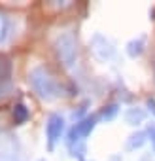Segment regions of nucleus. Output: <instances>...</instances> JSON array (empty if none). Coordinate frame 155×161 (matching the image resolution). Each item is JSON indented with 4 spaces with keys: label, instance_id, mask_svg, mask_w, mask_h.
Segmentation results:
<instances>
[{
    "label": "nucleus",
    "instance_id": "obj_1",
    "mask_svg": "<svg viewBox=\"0 0 155 161\" xmlns=\"http://www.w3.org/2000/svg\"><path fill=\"white\" fill-rule=\"evenodd\" d=\"M29 86L30 89L36 93V97L44 103H53L61 97V86L55 80V76L44 66V64H36L29 70Z\"/></svg>",
    "mask_w": 155,
    "mask_h": 161
},
{
    "label": "nucleus",
    "instance_id": "obj_2",
    "mask_svg": "<svg viewBox=\"0 0 155 161\" xmlns=\"http://www.w3.org/2000/svg\"><path fill=\"white\" fill-rule=\"evenodd\" d=\"M53 49H55V55H57L59 63L64 68H72L76 64V59H78V44H76V38H74L72 32H61L55 38Z\"/></svg>",
    "mask_w": 155,
    "mask_h": 161
},
{
    "label": "nucleus",
    "instance_id": "obj_3",
    "mask_svg": "<svg viewBox=\"0 0 155 161\" xmlns=\"http://www.w3.org/2000/svg\"><path fill=\"white\" fill-rule=\"evenodd\" d=\"M97 123H99V114H91V116H85L80 121H76L72 125V129L68 131V146L80 144L82 140H85L93 133V129L97 127Z\"/></svg>",
    "mask_w": 155,
    "mask_h": 161
},
{
    "label": "nucleus",
    "instance_id": "obj_4",
    "mask_svg": "<svg viewBox=\"0 0 155 161\" xmlns=\"http://www.w3.org/2000/svg\"><path fill=\"white\" fill-rule=\"evenodd\" d=\"M64 133V118L57 112L49 114L47 116V121H45V138H47V148L53 150L55 144L61 140Z\"/></svg>",
    "mask_w": 155,
    "mask_h": 161
},
{
    "label": "nucleus",
    "instance_id": "obj_5",
    "mask_svg": "<svg viewBox=\"0 0 155 161\" xmlns=\"http://www.w3.org/2000/svg\"><path fill=\"white\" fill-rule=\"evenodd\" d=\"M89 47H91V51L95 53V57H97L99 61H108V59H112L114 53H115L114 44H112L106 36H102V34H95V36L89 40Z\"/></svg>",
    "mask_w": 155,
    "mask_h": 161
},
{
    "label": "nucleus",
    "instance_id": "obj_6",
    "mask_svg": "<svg viewBox=\"0 0 155 161\" xmlns=\"http://www.w3.org/2000/svg\"><path fill=\"white\" fill-rule=\"evenodd\" d=\"M0 161H21V153H19L15 136L0 135Z\"/></svg>",
    "mask_w": 155,
    "mask_h": 161
},
{
    "label": "nucleus",
    "instance_id": "obj_7",
    "mask_svg": "<svg viewBox=\"0 0 155 161\" xmlns=\"http://www.w3.org/2000/svg\"><path fill=\"white\" fill-rule=\"evenodd\" d=\"M10 78H12V61L6 55H0V97L10 93Z\"/></svg>",
    "mask_w": 155,
    "mask_h": 161
},
{
    "label": "nucleus",
    "instance_id": "obj_8",
    "mask_svg": "<svg viewBox=\"0 0 155 161\" xmlns=\"http://www.w3.org/2000/svg\"><path fill=\"white\" fill-rule=\"evenodd\" d=\"M144 49H146V36H144V34H142V36H138V38L129 40V42H127V46H125L127 55H129V57H132V59L140 57V55L144 53Z\"/></svg>",
    "mask_w": 155,
    "mask_h": 161
},
{
    "label": "nucleus",
    "instance_id": "obj_9",
    "mask_svg": "<svg viewBox=\"0 0 155 161\" xmlns=\"http://www.w3.org/2000/svg\"><path fill=\"white\" fill-rule=\"evenodd\" d=\"M146 119V110L144 108H138V106H132V108H127L125 110V121L132 127L140 125L142 121Z\"/></svg>",
    "mask_w": 155,
    "mask_h": 161
},
{
    "label": "nucleus",
    "instance_id": "obj_10",
    "mask_svg": "<svg viewBox=\"0 0 155 161\" xmlns=\"http://www.w3.org/2000/svg\"><path fill=\"white\" fill-rule=\"evenodd\" d=\"M146 140H147V133H146V131H136V133H132V135L127 138L125 148H127L129 152H134V150L142 148V146L146 144Z\"/></svg>",
    "mask_w": 155,
    "mask_h": 161
},
{
    "label": "nucleus",
    "instance_id": "obj_11",
    "mask_svg": "<svg viewBox=\"0 0 155 161\" xmlns=\"http://www.w3.org/2000/svg\"><path fill=\"white\" fill-rule=\"evenodd\" d=\"M12 116H13L15 125H23V123H27V121H29L30 112H29V108H27L23 103H17V104L13 106V110H12Z\"/></svg>",
    "mask_w": 155,
    "mask_h": 161
},
{
    "label": "nucleus",
    "instance_id": "obj_12",
    "mask_svg": "<svg viewBox=\"0 0 155 161\" xmlns=\"http://www.w3.org/2000/svg\"><path fill=\"white\" fill-rule=\"evenodd\" d=\"M117 114H119V104H117V103H110V104H106V106L99 112V119H102V121H112Z\"/></svg>",
    "mask_w": 155,
    "mask_h": 161
},
{
    "label": "nucleus",
    "instance_id": "obj_13",
    "mask_svg": "<svg viewBox=\"0 0 155 161\" xmlns=\"http://www.w3.org/2000/svg\"><path fill=\"white\" fill-rule=\"evenodd\" d=\"M8 38V19L6 15L0 12V44H4Z\"/></svg>",
    "mask_w": 155,
    "mask_h": 161
},
{
    "label": "nucleus",
    "instance_id": "obj_14",
    "mask_svg": "<svg viewBox=\"0 0 155 161\" xmlns=\"http://www.w3.org/2000/svg\"><path fill=\"white\" fill-rule=\"evenodd\" d=\"M146 133H147V136H149V142H151V148H153V152H155V123L147 125Z\"/></svg>",
    "mask_w": 155,
    "mask_h": 161
},
{
    "label": "nucleus",
    "instance_id": "obj_15",
    "mask_svg": "<svg viewBox=\"0 0 155 161\" xmlns=\"http://www.w3.org/2000/svg\"><path fill=\"white\" fill-rule=\"evenodd\" d=\"M146 108H147V112L155 118V97H147V99H146Z\"/></svg>",
    "mask_w": 155,
    "mask_h": 161
},
{
    "label": "nucleus",
    "instance_id": "obj_16",
    "mask_svg": "<svg viewBox=\"0 0 155 161\" xmlns=\"http://www.w3.org/2000/svg\"><path fill=\"white\" fill-rule=\"evenodd\" d=\"M87 104H89V103H83V104H80V106H78V112H74V119H76V121L83 119V118H82V114L87 110Z\"/></svg>",
    "mask_w": 155,
    "mask_h": 161
}]
</instances>
